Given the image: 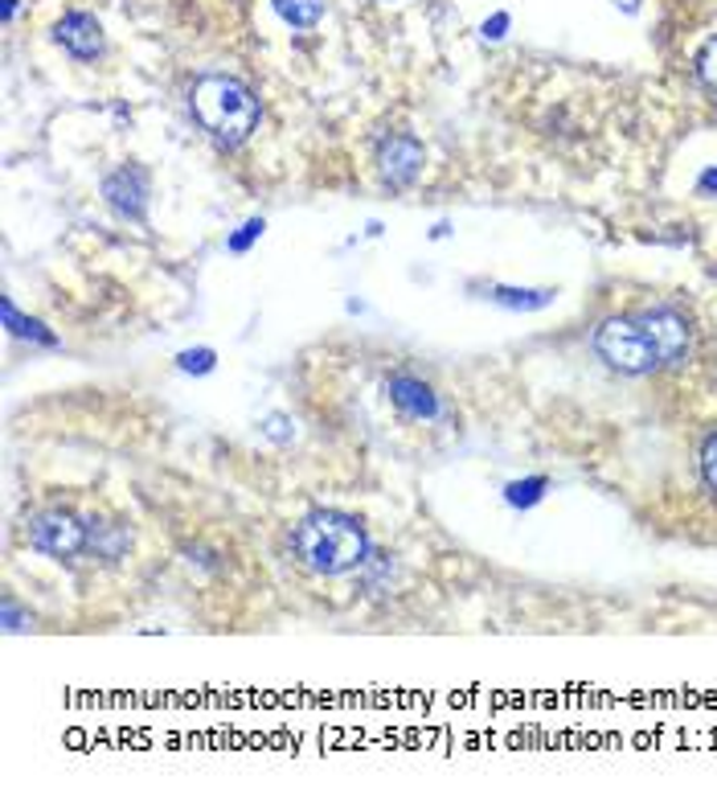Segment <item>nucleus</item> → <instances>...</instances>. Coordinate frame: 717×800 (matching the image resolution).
<instances>
[{
    "mask_svg": "<svg viewBox=\"0 0 717 800\" xmlns=\"http://www.w3.org/2000/svg\"><path fill=\"white\" fill-rule=\"evenodd\" d=\"M504 29H509V13H497L492 21H484V38L500 41L504 38Z\"/></svg>",
    "mask_w": 717,
    "mask_h": 800,
    "instance_id": "nucleus-22",
    "label": "nucleus"
},
{
    "mask_svg": "<svg viewBox=\"0 0 717 800\" xmlns=\"http://www.w3.org/2000/svg\"><path fill=\"white\" fill-rule=\"evenodd\" d=\"M177 370L189 373V378H205V373L218 370V350H209V345L181 350V354H177Z\"/></svg>",
    "mask_w": 717,
    "mask_h": 800,
    "instance_id": "nucleus-15",
    "label": "nucleus"
},
{
    "mask_svg": "<svg viewBox=\"0 0 717 800\" xmlns=\"http://www.w3.org/2000/svg\"><path fill=\"white\" fill-rule=\"evenodd\" d=\"M258 431H263V440H271V444H279V447L295 444V419L292 415H283V410L263 415V419H258Z\"/></svg>",
    "mask_w": 717,
    "mask_h": 800,
    "instance_id": "nucleus-16",
    "label": "nucleus"
},
{
    "mask_svg": "<svg viewBox=\"0 0 717 800\" xmlns=\"http://www.w3.org/2000/svg\"><path fill=\"white\" fill-rule=\"evenodd\" d=\"M423 165H426V152L414 136H402V131H398V136H386V140L377 144V177H382V186L410 189L419 177H423Z\"/></svg>",
    "mask_w": 717,
    "mask_h": 800,
    "instance_id": "nucleus-8",
    "label": "nucleus"
},
{
    "mask_svg": "<svg viewBox=\"0 0 717 800\" xmlns=\"http://www.w3.org/2000/svg\"><path fill=\"white\" fill-rule=\"evenodd\" d=\"M488 300L497 304V308H509V313H541V308H550L558 292L553 288H513V283H492L488 288Z\"/></svg>",
    "mask_w": 717,
    "mask_h": 800,
    "instance_id": "nucleus-10",
    "label": "nucleus"
},
{
    "mask_svg": "<svg viewBox=\"0 0 717 800\" xmlns=\"http://www.w3.org/2000/svg\"><path fill=\"white\" fill-rule=\"evenodd\" d=\"M292 550L312 575H349L373 555V542L361 521L345 509H312L295 521Z\"/></svg>",
    "mask_w": 717,
    "mask_h": 800,
    "instance_id": "nucleus-1",
    "label": "nucleus"
},
{
    "mask_svg": "<svg viewBox=\"0 0 717 800\" xmlns=\"http://www.w3.org/2000/svg\"><path fill=\"white\" fill-rule=\"evenodd\" d=\"M594 354L603 357L615 373H627V378H644V373L661 370V357L652 350L648 333L640 329V320L627 317H607L594 329Z\"/></svg>",
    "mask_w": 717,
    "mask_h": 800,
    "instance_id": "nucleus-3",
    "label": "nucleus"
},
{
    "mask_svg": "<svg viewBox=\"0 0 717 800\" xmlns=\"http://www.w3.org/2000/svg\"><path fill=\"white\" fill-rule=\"evenodd\" d=\"M0 624H4V633H9V636L29 633V628H34V612H25L17 599L4 596V599H0Z\"/></svg>",
    "mask_w": 717,
    "mask_h": 800,
    "instance_id": "nucleus-18",
    "label": "nucleus"
},
{
    "mask_svg": "<svg viewBox=\"0 0 717 800\" xmlns=\"http://www.w3.org/2000/svg\"><path fill=\"white\" fill-rule=\"evenodd\" d=\"M103 202L119 223H144L152 202V173L144 165H119L103 177Z\"/></svg>",
    "mask_w": 717,
    "mask_h": 800,
    "instance_id": "nucleus-6",
    "label": "nucleus"
},
{
    "mask_svg": "<svg viewBox=\"0 0 717 800\" xmlns=\"http://www.w3.org/2000/svg\"><path fill=\"white\" fill-rule=\"evenodd\" d=\"M447 234H451V223H435V226H431V239H435V242L447 239Z\"/></svg>",
    "mask_w": 717,
    "mask_h": 800,
    "instance_id": "nucleus-24",
    "label": "nucleus"
},
{
    "mask_svg": "<svg viewBox=\"0 0 717 800\" xmlns=\"http://www.w3.org/2000/svg\"><path fill=\"white\" fill-rule=\"evenodd\" d=\"M189 107H193V119H197L218 144H226V149L246 144L258 128V115H263L258 112L255 91L234 75H202L193 82Z\"/></svg>",
    "mask_w": 717,
    "mask_h": 800,
    "instance_id": "nucleus-2",
    "label": "nucleus"
},
{
    "mask_svg": "<svg viewBox=\"0 0 717 800\" xmlns=\"http://www.w3.org/2000/svg\"><path fill=\"white\" fill-rule=\"evenodd\" d=\"M271 9L292 29H316L324 17V0H271Z\"/></svg>",
    "mask_w": 717,
    "mask_h": 800,
    "instance_id": "nucleus-13",
    "label": "nucleus"
},
{
    "mask_svg": "<svg viewBox=\"0 0 717 800\" xmlns=\"http://www.w3.org/2000/svg\"><path fill=\"white\" fill-rule=\"evenodd\" d=\"M54 41L78 62H94L103 54V25L91 17V13H66V17L54 25Z\"/></svg>",
    "mask_w": 717,
    "mask_h": 800,
    "instance_id": "nucleus-9",
    "label": "nucleus"
},
{
    "mask_svg": "<svg viewBox=\"0 0 717 800\" xmlns=\"http://www.w3.org/2000/svg\"><path fill=\"white\" fill-rule=\"evenodd\" d=\"M263 234H267V218H246L234 234H226V251H230V255H246Z\"/></svg>",
    "mask_w": 717,
    "mask_h": 800,
    "instance_id": "nucleus-17",
    "label": "nucleus"
},
{
    "mask_svg": "<svg viewBox=\"0 0 717 800\" xmlns=\"http://www.w3.org/2000/svg\"><path fill=\"white\" fill-rule=\"evenodd\" d=\"M382 234H386V226L377 223V218H369V223H366V239H382Z\"/></svg>",
    "mask_w": 717,
    "mask_h": 800,
    "instance_id": "nucleus-23",
    "label": "nucleus"
},
{
    "mask_svg": "<svg viewBox=\"0 0 717 800\" xmlns=\"http://www.w3.org/2000/svg\"><path fill=\"white\" fill-rule=\"evenodd\" d=\"M0 317H4V329L17 336V341H29V345H46V350H57V336L41 325L37 317H25L17 304H13V296L0 300Z\"/></svg>",
    "mask_w": 717,
    "mask_h": 800,
    "instance_id": "nucleus-11",
    "label": "nucleus"
},
{
    "mask_svg": "<svg viewBox=\"0 0 717 800\" xmlns=\"http://www.w3.org/2000/svg\"><path fill=\"white\" fill-rule=\"evenodd\" d=\"M382 391H386L389 407L398 410L402 419H410V423H435V419H443V398L419 373L394 370Z\"/></svg>",
    "mask_w": 717,
    "mask_h": 800,
    "instance_id": "nucleus-7",
    "label": "nucleus"
},
{
    "mask_svg": "<svg viewBox=\"0 0 717 800\" xmlns=\"http://www.w3.org/2000/svg\"><path fill=\"white\" fill-rule=\"evenodd\" d=\"M546 493H550V477H521V481L504 484V501L513 509H534L546 501Z\"/></svg>",
    "mask_w": 717,
    "mask_h": 800,
    "instance_id": "nucleus-14",
    "label": "nucleus"
},
{
    "mask_svg": "<svg viewBox=\"0 0 717 800\" xmlns=\"http://www.w3.org/2000/svg\"><path fill=\"white\" fill-rule=\"evenodd\" d=\"M131 546V534L124 525H111V521H91V542H87V550L99 555L103 562H119L128 555Z\"/></svg>",
    "mask_w": 717,
    "mask_h": 800,
    "instance_id": "nucleus-12",
    "label": "nucleus"
},
{
    "mask_svg": "<svg viewBox=\"0 0 717 800\" xmlns=\"http://www.w3.org/2000/svg\"><path fill=\"white\" fill-rule=\"evenodd\" d=\"M17 17V0H4V21Z\"/></svg>",
    "mask_w": 717,
    "mask_h": 800,
    "instance_id": "nucleus-25",
    "label": "nucleus"
},
{
    "mask_svg": "<svg viewBox=\"0 0 717 800\" xmlns=\"http://www.w3.org/2000/svg\"><path fill=\"white\" fill-rule=\"evenodd\" d=\"M697 468H701V484L709 488L717 497V431L705 435V444H701V456H697Z\"/></svg>",
    "mask_w": 717,
    "mask_h": 800,
    "instance_id": "nucleus-19",
    "label": "nucleus"
},
{
    "mask_svg": "<svg viewBox=\"0 0 717 800\" xmlns=\"http://www.w3.org/2000/svg\"><path fill=\"white\" fill-rule=\"evenodd\" d=\"M697 198H717V165H709L697 177Z\"/></svg>",
    "mask_w": 717,
    "mask_h": 800,
    "instance_id": "nucleus-21",
    "label": "nucleus"
},
{
    "mask_svg": "<svg viewBox=\"0 0 717 800\" xmlns=\"http://www.w3.org/2000/svg\"><path fill=\"white\" fill-rule=\"evenodd\" d=\"M25 542L50 559H74L91 542V521L74 518L71 509H41L25 525Z\"/></svg>",
    "mask_w": 717,
    "mask_h": 800,
    "instance_id": "nucleus-5",
    "label": "nucleus"
},
{
    "mask_svg": "<svg viewBox=\"0 0 717 800\" xmlns=\"http://www.w3.org/2000/svg\"><path fill=\"white\" fill-rule=\"evenodd\" d=\"M636 320H640V329L652 341L661 366H668V370H684L689 366V357H693V325H689V317L677 304H652Z\"/></svg>",
    "mask_w": 717,
    "mask_h": 800,
    "instance_id": "nucleus-4",
    "label": "nucleus"
},
{
    "mask_svg": "<svg viewBox=\"0 0 717 800\" xmlns=\"http://www.w3.org/2000/svg\"><path fill=\"white\" fill-rule=\"evenodd\" d=\"M697 75L701 82H705V91H714L717 94V38H709L705 46H701V54H697Z\"/></svg>",
    "mask_w": 717,
    "mask_h": 800,
    "instance_id": "nucleus-20",
    "label": "nucleus"
}]
</instances>
